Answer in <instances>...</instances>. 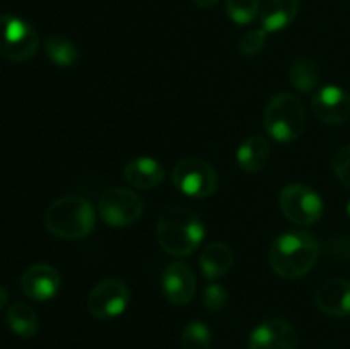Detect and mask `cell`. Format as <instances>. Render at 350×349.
Here are the masks:
<instances>
[{
	"label": "cell",
	"mask_w": 350,
	"mask_h": 349,
	"mask_svg": "<svg viewBox=\"0 0 350 349\" xmlns=\"http://www.w3.org/2000/svg\"><path fill=\"white\" fill-rule=\"evenodd\" d=\"M306 109L299 98L291 92H279L269 101L263 115L267 133L277 142H293L306 129Z\"/></svg>",
	"instance_id": "4"
},
{
	"label": "cell",
	"mask_w": 350,
	"mask_h": 349,
	"mask_svg": "<svg viewBox=\"0 0 350 349\" xmlns=\"http://www.w3.org/2000/svg\"><path fill=\"white\" fill-rule=\"evenodd\" d=\"M94 209L82 197H62L44 212V226L51 235L64 240H81L94 229Z\"/></svg>",
	"instance_id": "3"
},
{
	"label": "cell",
	"mask_w": 350,
	"mask_h": 349,
	"mask_svg": "<svg viewBox=\"0 0 350 349\" xmlns=\"http://www.w3.org/2000/svg\"><path fill=\"white\" fill-rule=\"evenodd\" d=\"M289 79L294 89L299 92H311L320 84V70L318 65L310 58H296L289 68Z\"/></svg>",
	"instance_id": "20"
},
{
	"label": "cell",
	"mask_w": 350,
	"mask_h": 349,
	"mask_svg": "<svg viewBox=\"0 0 350 349\" xmlns=\"http://www.w3.org/2000/svg\"><path fill=\"white\" fill-rule=\"evenodd\" d=\"M173 183L181 194L193 198L211 197L217 190V173L214 168L198 157H185L173 170Z\"/></svg>",
	"instance_id": "8"
},
{
	"label": "cell",
	"mask_w": 350,
	"mask_h": 349,
	"mask_svg": "<svg viewBox=\"0 0 350 349\" xmlns=\"http://www.w3.org/2000/svg\"><path fill=\"white\" fill-rule=\"evenodd\" d=\"M204 238V222L185 205H170L157 221V242L164 252L173 257L190 255Z\"/></svg>",
	"instance_id": "2"
},
{
	"label": "cell",
	"mask_w": 350,
	"mask_h": 349,
	"mask_svg": "<svg viewBox=\"0 0 350 349\" xmlns=\"http://www.w3.org/2000/svg\"><path fill=\"white\" fill-rule=\"evenodd\" d=\"M46 57L58 67H72L79 60V50L75 43L64 36H50L44 41Z\"/></svg>",
	"instance_id": "21"
},
{
	"label": "cell",
	"mask_w": 350,
	"mask_h": 349,
	"mask_svg": "<svg viewBox=\"0 0 350 349\" xmlns=\"http://www.w3.org/2000/svg\"><path fill=\"white\" fill-rule=\"evenodd\" d=\"M130 303V289L120 279H105L96 284L88 296L89 313L99 320L120 317Z\"/></svg>",
	"instance_id": "9"
},
{
	"label": "cell",
	"mask_w": 350,
	"mask_h": 349,
	"mask_svg": "<svg viewBox=\"0 0 350 349\" xmlns=\"http://www.w3.org/2000/svg\"><path fill=\"white\" fill-rule=\"evenodd\" d=\"M212 334L204 322H190L181 334V349H211Z\"/></svg>",
	"instance_id": "23"
},
{
	"label": "cell",
	"mask_w": 350,
	"mask_h": 349,
	"mask_svg": "<svg viewBox=\"0 0 350 349\" xmlns=\"http://www.w3.org/2000/svg\"><path fill=\"white\" fill-rule=\"evenodd\" d=\"M332 166H334V171L338 180H340V183H344L345 187L350 188V144L349 146L340 147L335 153Z\"/></svg>",
	"instance_id": "26"
},
{
	"label": "cell",
	"mask_w": 350,
	"mask_h": 349,
	"mask_svg": "<svg viewBox=\"0 0 350 349\" xmlns=\"http://www.w3.org/2000/svg\"><path fill=\"white\" fill-rule=\"evenodd\" d=\"M267 31L263 27L260 29H252L239 40V51L248 57H255V55L262 53L267 43Z\"/></svg>",
	"instance_id": "25"
},
{
	"label": "cell",
	"mask_w": 350,
	"mask_h": 349,
	"mask_svg": "<svg viewBox=\"0 0 350 349\" xmlns=\"http://www.w3.org/2000/svg\"><path fill=\"white\" fill-rule=\"evenodd\" d=\"M311 109L320 122L340 125L350 120V94L338 86H325L314 92Z\"/></svg>",
	"instance_id": "10"
},
{
	"label": "cell",
	"mask_w": 350,
	"mask_h": 349,
	"mask_svg": "<svg viewBox=\"0 0 350 349\" xmlns=\"http://www.w3.org/2000/svg\"><path fill=\"white\" fill-rule=\"evenodd\" d=\"M314 301L325 315L335 318L350 317V281L340 277L325 281L317 289Z\"/></svg>",
	"instance_id": "14"
},
{
	"label": "cell",
	"mask_w": 350,
	"mask_h": 349,
	"mask_svg": "<svg viewBox=\"0 0 350 349\" xmlns=\"http://www.w3.org/2000/svg\"><path fill=\"white\" fill-rule=\"evenodd\" d=\"M299 10V0H265L260 9V24L267 33H279L293 24Z\"/></svg>",
	"instance_id": "16"
},
{
	"label": "cell",
	"mask_w": 350,
	"mask_h": 349,
	"mask_svg": "<svg viewBox=\"0 0 350 349\" xmlns=\"http://www.w3.org/2000/svg\"><path fill=\"white\" fill-rule=\"evenodd\" d=\"M262 2L260 0H226V12L229 19L239 26L252 24L260 16Z\"/></svg>",
	"instance_id": "22"
},
{
	"label": "cell",
	"mask_w": 350,
	"mask_h": 349,
	"mask_svg": "<svg viewBox=\"0 0 350 349\" xmlns=\"http://www.w3.org/2000/svg\"><path fill=\"white\" fill-rule=\"evenodd\" d=\"M202 303L212 313H217L228 303V291L222 284L219 283H211L205 286L204 294H202Z\"/></svg>",
	"instance_id": "24"
},
{
	"label": "cell",
	"mask_w": 350,
	"mask_h": 349,
	"mask_svg": "<svg viewBox=\"0 0 350 349\" xmlns=\"http://www.w3.org/2000/svg\"><path fill=\"white\" fill-rule=\"evenodd\" d=\"M40 38L31 24L21 17L0 16V55L10 62H26L36 53Z\"/></svg>",
	"instance_id": "5"
},
{
	"label": "cell",
	"mask_w": 350,
	"mask_h": 349,
	"mask_svg": "<svg viewBox=\"0 0 350 349\" xmlns=\"http://www.w3.org/2000/svg\"><path fill=\"white\" fill-rule=\"evenodd\" d=\"M193 2L197 3V7H200V9H212L219 0H193Z\"/></svg>",
	"instance_id": "27"
},
{
	"label": "cell",
	"mask_w": 350,
	"mask_h": 349,
	"mask_svg": "<svg viewBox=\"0 0 350 349\" xmlns=\"http://www.w3.org/2000/svg\"><path fill=\"white\" fill-rule=\"evenodd\" d=\"M347 216H349V219H350V201H349V204H347Z\"/></svg>",
	"instance_id": "29"
},
{
	"label": "cell",
	"mask_w": 350,
	"mask_h": 349,
	"mask_svg": "<svg viewBox=\"0 0 350 349\" xmlns=\"http://www.w3.org/2000/svg\"><path fill=\"white\" fill-rule=\"evenodd\" d=\"M161 287L170 303L183 307L190 303L197 293V277L190 266L183 262H174L167 266L163 272Z\"/></svg>",
	"instance_id": "12"
},
{
	"label": "cell",
	"mask_w": 350,
	"mask_h": 349,
	"mask_svg": "<svg viewBox=\"0 0 350 349\" xmlns=\"http://www.w3.org/2000/svg\"><path fill=\"white\" fill-rule=\"evenodd\" d=\"M125 180L140 190H152L164 180V168L157 159L149 156L133 157L123 168Z\"/></svg>",
	"instance_id": "15"
},
{
	"label": "cell",
	"mask_w": 350,
	"mask_h": 349,
	"mask_svg": "<svg viewBox=\"0 0 350 349\" xmlns=\"http://www.w3.org/2000/svg\"><path fill=\"white\" fill-rule=\"evenodd\" d=\"M232 262H234V255H232L231 246L224 242H212L202 252L198 266L208 281H215L231 270Z\"/></svg>",
	"instance_id": "17"
},
{
	"label": "cell",
	"mask_w": 350,
	"mask_h": 349,
	"mask_svg": "<svg viewBox=\"0 0 350 349\" xmlns=\"http://www.w3.org/2000/svg\"><path fill=\"white\" fill-rule=\"evenodd\" d=\"M7 324H9L10 331L19 337H33L40 327L38 315L26 303H14L7 310Z\"/></svg>",
	"instance_id": "19"
},
{
	"label": "cell",
	"mask_w": 350,
	"mask_h": 349,
	"mask_svg": "<svg viewBox=\"0 0 350 349\" xmlns=\"http://www.w3.org/2000/svg\"><path fill=\"white\" fill-rule=\"evenodd\" d=\"M60 274L46 263H36L26 269L21 277V287L27 298L34 301H48L60 289Z\"/></svg>",
	"instance_id": "13"
},
{
	"label": "cell",
	"mask_w": 350,
	"mask_h": 349,
	"mask_svg": "<svg viewBox=\"0 0 350 349\" xmlns=\"http://www.w3.org/2000/svg\"><path fill=\"white\" fill-rule=\"evenodd\" d=\"M270 144L263 135H252L238 147L236 161L246 173H256L263 170L270 159Z\"/></svg>",
	"instance_id": "18"
},
{
	"label": "cell",
	"mask_w": 350,
	"mask_h": 349,
	"mask_svg": "<svg viewBox=\"0 0 350 349\" xmlns=\"http://www.w3.org/2000/svg\"><path fill=\"white\" fill-rule=\"evenodd\" d=\"M320 259V242L304 229H293L277 236L270 246L269 262L273 272L284 279L306 276Z\"/></svg>",
	"instance_id": "1"
},
{
	"label": "cell",
	"mask_w": 350,
	"mask_h": 349,
	"mask_svg": "<svg viewBox=\"0 0 350 349\" xmlns=\"http://www.w3.org/2000/svg\"><path fill=\"white\" fill-rule=\"evenodd\" d=\"M279 207L286 219L297 226H311L323 216V201L313 188L291 183L279 195Z\"/></svg>",
	"instance_id": "6"
},
{
	"label": "cell",
	"mask_w": 350,
	"mask_h": 349,
	"mask_svg": "<svg viewBox=\"0 0 350 349\" xmlns=\"http://www.w3.org/2000/svg\"><path fill=\"white\" fill-rule=\"evenodd\" d=\"M98 211L103 221L115 228H125L139 221L144 212V201L135 190L111 187L99 197Z\"/></svg>",
	"instance_id": "7"
},
{
	"label": "cell",
	"mask_w": 350,
	"mask_h": 349,
	"mask_svg": "<svg viewBox=\"0 0 350 349\" xmlns=\"http://www.w3.org/2000/svg\"><path fill=\"white\" fill-rule=\"evenodd\" d=\"M7 291H5V287L3 286H0V311H2V308L5 307V303H7Z\"/></svg>",
	"instance_id": "28"
},
{
	"label": "cell",
	"mask_w": 350,
	"mask_h": 349,
	"mask_svg": "<svg viewBox=\"0 0 350 349\" xmlns=\"http://www.w3.org/2000/svg\"><path fill=\"white\" fill-rule=\"evenodd\" d=\"M299 337L293 324L282 318H270L262 322L252 332L248 341L250 349H297Z\"/></svg>",
	"instance_id": "11"
}]
</instances>
